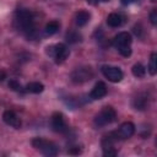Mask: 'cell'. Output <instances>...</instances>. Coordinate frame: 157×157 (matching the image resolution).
Masks as SVG:
<instances>
[{"label":"cell","mask_w":157,"mask_h":157,"mask_svg":"<svg viewBox=\"0 0 157 157\" xmlns=\"http://www.w3.org/2000/svg\"><path fill=\"white\" fill-rule=\"evenodd\" d=\"M15 25L27 38H33L36 34L34 18L31 11L26 9H21L15 15Z\"/></svg>","instance_id":"obj_1"},{"label":"cell","mask_w":157,"mask_h":157,"mask_svg":"<svg viewBox=\"0 0 157 157\" xmlns=\"http://www.w3.org/2000/svg\"><path fill=\"white\" fill-rule=\"evenodd\" d=\"M131 36L128 32H120L113 38V45L118 49V52L123 56H130L131 55Z\"/></svg>","instance_id":"obj_2"},{"label":"cell","mask_w":157,"mask_h":157,"mask_svg":"<svg viewBox=\"0 0 157 157\" xmlns=\"http://www.w3.org/2000/svg\"><path fill=\"white\" fill-rule=\"evenodd\" d=\"M32 145L44 156L53 157V156H56V153H58V147L52 141H48V140H44L40 137H36L32 140Z\"/></svg>","instance_id":"obj_3"},{"label":"cell","mask_w":157,"mask_h":157,"mask_svg":"<svg viewBox=\"0 0 157 157\" xmlns=\"http://www.w3.org/2000/svg\"><path fill=\"white\" fill-rule=\"evenodd\" d=\"M47 54L49 56H52L55 60L56 64H61V63H64L67 59L70 52H69V49H67V47L65 44L58 43V44L49 45L47 48Z\"/></svg>","instance_id":"obj_4"},{"label":"cell","mask_w":157,"mask_h":157,"mask_svg":"<svg viewBox=\"0 0 157 157\" xmlns=\"http://www.w3.org/2000/svg\"><path fill=\"white\" fill-rule=\"evenodd\" d=\"M117 119V112L113 107H104L94 118V125L96 126H105L110 123H113Z\"/></svg>","instance_id":"obj_5"},{"label":"cell","mask_w":157,"mask_h":157,"mask_svg":"<svg viewBox=\"0 0 157 157\" xmlns=\"http://www.w3.org/2000/svg\"><path fill=\"white\" fill-rule=\"evenodd\" d=\"M93 76L92 69L91 67H77L72 74H71V80L74 83H83L86 81H90Z\"/></svg>","instance_id":"obj_6"},{"label":"cell","mask_w":157,"mask_h":157,"mask_svg":"<svg viewBox=\"0 0 157 157\" xmlns=\"http://www.w3.org/2000/svg\"><path fill=\"white\" fill-rule=\"evenodd\" d=\"M102 74L110 82H120L123 80V76H124L123 71L119 67L110 66V65H103L102 66Z\"/></svg>","instance_id":"obj_7"},{"label":"cell","mask_w":157,"mask_h":157,"mask_svg":"<svg viewBox=\"0 0 157 157\" xmlns=\"http://www.w3.org/2000/svg\"><path fill=\"white\" fill-rule=\"evenodd\" d=\"M134 132H135V125L131 121H125L119 126L118 131H115V135L118 139L125 140V139L131 137L134 135Z\"/></svg>","instance_id":"obj_8"},{"label":"cell","mask_w":157,"mask_h":157,"mask_svg":"<svg viewBox=\"0 0 157 157\" xmlns=\"http://www.w3.org/2000/svg\"><path fill=\"white\" fill-rule=\"evenodd\" d=\"M52 128L56 132H65L67 130V126H66L64 115L61 113L56 112V113L53 114V117H52Z\"/></svg>","instance_id":"obj_9"},{"label":"cell","mask_w":157,"mask_h":157,"mask_svg":"<svg viewBox=\"0 0 157 157\" xmlns=\"http://www.w3.org/2000/svg\"><path fill=\"white\" fill-rule=\"evenodd\" d=\"M2 119L7 125H10L15 129H20L21 125H22L21 119L18 118V115L13 110H5L4 114H2Z\"/></svg>","instance_id":"obj_10"},{"label":"cell","mask_w":157,"mask_h":157,"mask_svg":"<svg viewBox=\"0 0 157 157\" xmlns=\"http://www.w3.org/2000/svg\"><path fill=\"white\" fill-rule=\"evenodd\" d=\"M105 94H107V86H105L104 82L99 81V82H97V83L94 85V87L92 88V91H91V93H90V97H91L92 99H101V98H103Z\"/></svg>","instance_id":"obj_11"},{"label":"cell","mask_w":157,"mask_h":157,"mask_svg":"<svg viewBox=\"0 0 157 157\" xmlns=\"http://www.w3.org/2000/svg\"><path fill=\"white\" fill-rule=\"evenodd\" d=\"M107 23L110 27H120L124 23V16L118 12H112L107 17Z\"/></svg>","instance_id":"obj_12"},{"label":"cell","mask_w":157,"mask_h":157,"mask_svg":"<svg viewBox=\"0 0 157 157\" xmlns=\"http://www.w3.org/2000/svg\"><path fill=\"white\" fill-rule=\"evenodd\" d=\"M90 18H91V15L86 10H80L75 15V22H76V25L78 27H83L85 25H87L88 21H90Z\"/></svg>","instance_id":"obj_13"},{"label":"cell","mask_w":157,"mask_h":157,"mask_svg":"<svg viewBox=\"0 0 157 157\" xmlns=\"http://www.w3.org/2000/svg\"><path fill=\"white\" fill-rule=\"evenodd\" d=\"M132 105H134L135 109H139V110L145 109L146 105H147V96H146V94H139V96L134 99Z\"/></svg>","instance_id":"obj_14"},{"label":"cell","mask_w":157,"mask_h":157,"mask_svg":"<svg viewBox=\"0 0 157 157\" xmlns=\"http://www.w3.org/2000/svg\"><path fill=\"white\" fill-rule=\"evenodd\" d=\"M43 90H44V86L40 82H29L26 86V91L31 93H40L43 92Z\"/></svg>","instance_id":"obj_15"},{"label":"cell","mask_w":157,"mask_h":157,"mask_svg":"<svg viewBox=\"0 0 157 157\" xmlns=\"http://www.w3.org/2000/svg\"><path fill=\"white\" fill-rule=\"evenodd\" d=\"M59 27H60V25H59L58 21H50L45 26V33L48 36H53L59 31Z\"/></svg>","instance_id":"obj_16"},{"label":"cell","mask_w":157,"mask_h":157,"mask_svg":"<svg viewBox=\"0 0 157 157\" xmlns=\"http://www.w3.org/2000/svg\"><path fill=\"white\" fill-rule=\"evenodd\" d=\"M131 72H132V75H134L135 77H144L145 74H146V69L144 67V65H141L140 63H137V64H135V65L132 66Z\"/></svg>","instance_id":"obj_17"},{"label":"cell","mask_w":157,"mask_h":157,"mask_svg":"<svg viewBox=\"0 0 157 157\" xmlns=\"http://www.w3.org/2000/svg\"><path fill=\"white\" fill-rule=\"evenodd\" d=\"M156 61H157V55H156V53H152L151 58H150V63H148V72L152 76L156 75V72H157V64H156Z\"/></svg>","instance_id":"obj_18"},{"label":"cell","mask_w":157,"mask_h":157,"mask_svg":"<svg viewBox=\"0 0 157 157\" xmlns=\"http://www.w3.org/2000/svg\"><path fill=\"white\" fill-rule=\"evenodd\" d=\"M66 40L70 42V43H76V42H80L81 40V34L75 32V31H71V32H67L66 33Z\"/></svg>","instance_id":"obj_19"},{"label":"cell","mask_w":157,"mask_h":157,"mask_svg":"<svg viewBox=\"0 0 157 157\" xmlns=\"http://www.w3.org/2000/svg\"><path fill=\"white\" fill-rule=\"evenodd\" d=\"M9 87H10L11 90L16 91V92H23L21 83H20V82H17L16 80H11V81L9 82Z\"/></svg>","instance_id":"obj_20"},{"label":"cell","mask_w":157,"mask_h":157,"mask_svg":"<svg viewBox=\"0 0 157 157\" xmlns=\"http://www.w3.org/2000/svg\"><path fill=\"white\" fill-rule=\"evenodd\" d=\"M150 21L153 26H156V23H157V10L156 9L152 10V12L150 13Z\"/></svg>","instance_id":"obj_21"},{"label":"cell","mask_w":157,"mask_h":157,"mask_svg":"<svg viewBox=\"0 0 157 157\" xmlns=\"http://www.w3.org/2000/svg\"><path fill=\"white\" fill-rule=\"evenodd\" d=\"M107 1H109V0H87V2L91 5H98L99 2H107Z\"/></svg>","instance_id":"obj_22"},{"label":"cell","mask_w":157,"mask_h":157,"mask_svg":"<svg viewBox=\"0 0 157 157\" xmlns=\"http://www.w3.org/2000/svg\"><path fill=\"white\" fill-rule=\"evenodd\" d=\"M135 1H137V0H121V4L123 5H129V4H132Z\"/></svg>","instance_id":"obj_23"},{"label":"cell","mask_w":157,"mask_h":157,"mask_svg":"<svg viewBox=\"0 0 157 157\" xmlns=\"http://www.w3.org/2000/svg\"><path fill=\"white\" fill-rule=\"evenodd\" d=\"M152 1H156V0H152Z\"/></svg>","instance_id":"obj_24"},{"label":"cell","mask_w":157,"mask_h":157,"mask_svg":"<svg viewBox=\"0 0 157 157\" xmlns=\"http://www.w3.org/2000/svg\"><path fill=\"white\" fill-rule=\"evenodd\" d=\"M0 80H1V78H0Z\"/></svg>","instance_id":"obj_25"}]
</instances>
